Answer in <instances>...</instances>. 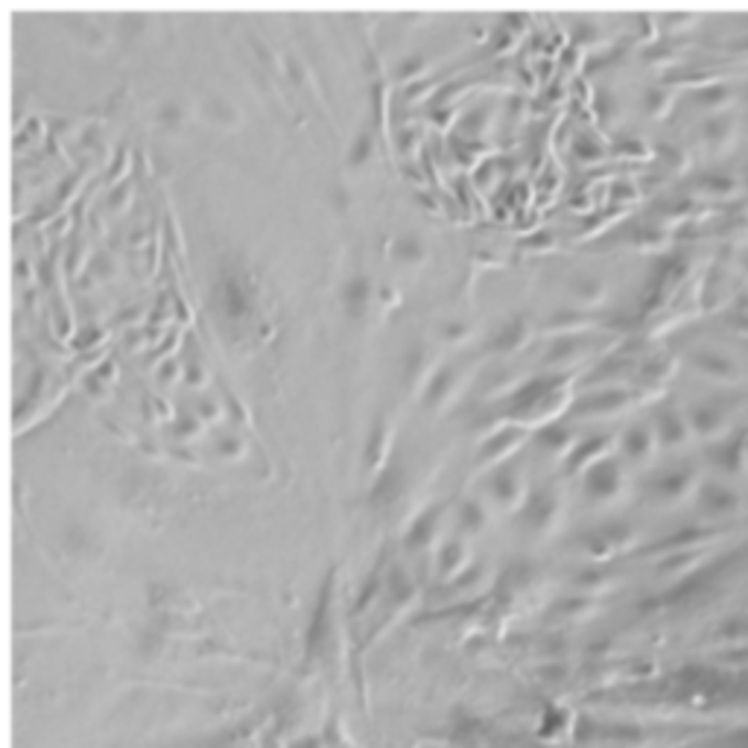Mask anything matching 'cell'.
Segmentation results:
<instances>
[{
  "label": "cell",
  "mask_w": 748,
  "mask_h": 748,
  "mask_svg": "<svg viewBox=\"0 0 748 748\" xmlns=\"http://www.w3.org/2000/svg\"><path fill=\"white\" fill-rule=\"evenodd\" d=\"M216 304L228 322H240L252 313V286L246 278H240L234 269H225L216 284Z\"/></svg>",
  "instance_id": "6da1fadb"
},
{
  "label": "cell",
  "mask_w": 748,
  "mask_h": 748,
  "mask_svg": "<svg viewBox=\"0 0 748 748\" xmlns=\"http://www.w3.org/2000/svg\"><path fill=\"white\" fill-rule=\"evenodd\" d=\"M401 486H403V468L398 462H389L383 468V474L377 476V482L372 486V503L374 506L392 503L401 494Z\"/></svg>",
  "instance_id": "7a4b0ae2"
},
{
  "label": "cell",
  "mask_w": 748,
  "mask_h": 748,
  "mask_svg": "<svg viewBox=\"0 0 748 748\" xmlns=\"http://www.w3.org/2000/svg\"><path fill=\"white\" fill-rule=\"evenodd\" d=\"M366 298H369V281L366 278H351L348 284H345V289H342V304H345V310L351 313V316H359V313H363V307H366Z\"/></svg>",
  "instance_id": "3957f363"
},
{
  "label": "cell",
  "mask_w": 748,
  "mask_h": 748,
  "mask_svg": "<svg viewBox=\"0 0 748 748\" xmlns=\"http://www.w3.org/2000/svg\"><path fill=\"white\" fill-rule=\"evenodd\" d=\"M552 386V380H547V377H541V380H529L526 386H520V389L515 392V401H512V406L515 409H526V406H532L535 401H541L544 395H547V389Z\"/></svg>",
  "instance_id": "277c9868"
},
{
  "label": "cell",
  "mask_w": 748,
  "mask_h": 748,
  "mask_svg": "<svg viewBox=\"0 0 748 748\" xmlns=\"http://www.w3.org/2000/svg\"><path fill=\"white\" fill-rule=\"evenodd\" d=\"M520 333H523V328H520V322H509V325H503L500 328V333L494 336L491 340V348H497V351H509L518 340H520Z\"/></svg>",
  "instance_id": "5b68a950"
},
{
  "label": "cell",
  "mask_w": 748,
  "mask_h": 748,
  "mask_svg": "<svg viewBox=\"0 0 748 748\" xmlns=\"http://www.w3.org/2000/svg\"><path fill=\"white\" fill-rule=\"evenodd\" d=\"M395 255L401 257V260H418L421 257V243L418 240L413 237V234H403L398 243H395Z\"/></svg>",
  "instance_id": "8992f818"
},
{
  "label": "cell",
  "mask_w": 748,
  "mask_h": 748,
  "mask_svg": "<svg viewBox=\"0 0 748 748\" xmlns=\"http://www.w3.org/2000/svg\"><path fill=\"white\" fill-rule=\"evenodd\" d=\"M450 377H453L450 372H439L436 377L430 380V386H427V403H436V401H439V398H442V395L447 392V386H450Z\"/></svg>",
  "instance_id": "52a82bcc"
},
{
  "label": "cell",
  "mask_w": 748,
  "mask_h": 748,
  "mask_svg": "<svg viewBox=\"0 0 748 748\" xmlns=\"http://www.w3.org/2000/svg\"><path fill=\"white\" fill-rule=\"evenodd\" d=\"M549 494H535L532 500H529V506H526V515L532 518V520H544L547 518V512H549Z\"/></svg>",
  "instance_id": "ba28073f"
},
{
  "label": "cell",
  "mask_w": 748,
  "mask_h": 748,
  "mask_svg": "<svg viewBox=\"0 0 748 748\" xmlns=\"http://www.w3.org/2000/svg\"><path fill=\"white\" fill-rule=\"evenodd\" d=\"M432 523H436V512H427L421 520H415L413 532H409V541H413V544H418V541H427V535H430Z\"/></svg>",
  "instance_id": "9c48e42d"
},
{
  "label": "cell",
  "mask_w": 748,
  "mask_h": 748,
  "mask_svg": "<svg viewBox=\"0 0 748 748\" xmlns=\"http://www.w3.org/2000/svg\"><path fill=\"white\" fill-rule=\"evenodd\" d=\"M369 152H372V140H369V135H359V138L354 140L351 152H348V161L357 167V164H363V161L369 158Z\"/></svg>",
  "instance_id": "30bf717a"
},
{
  "label": "cell",
  "mask_w": 748,
  "mask_h": 748,
  "mask_svg": "<svg viewBox=\"0 0 748 748\" xmlns=\"http://www.w3.org/2000/svg\"><path fill=\"white\" fill-rule=\"evenodd\" d=\"M564 439H567V432H564V430H559V427H556V430H544L541 436H538V442H541L544 447H559Z\"/></svg>",
  "instance_id": "8fae6325"
},
{
  "label": "cell",
  "mask_w": 748,
  "mask_h": 748,
  "mask_svg": "<svg viewBox=\"0 0 748 748\" xmlns=\"http://www.w3.org/2000/svg\"><path fill=\"white\" fill-rule=\"evenodd\" d=\"M494 491H497V497H509L512 491H515V479L512 476H506V474H500V476H494Z\"/></svg>",
  "instance_id": "7c38bea8"
},
{
  "label": "cell",
  "mask_w": 748,
  "mask_h": 748,
  "mask_svg": "<svg viewBox=\"0 0 748 748\" xmlns=\"http://www.w3.org/2000/svg\"><path fill=\"white\" fill-rule=\"evenodd\" d=\"M479 520H482L479 506H476V503H465V506H462V523H465V526H479Z\"/></svg>",
  "instance_id": "4fadbf2b"
},
{
  "label": "cell",
  "mask_w": 748,
  "mask_h": 748,
  "mask_svg": "<svg viewBox=\"0 0 748 748\" xmlns=\"http://www.w3.org/2000/svg\"><path fill=\"white\" fill-rule=\"evenodd\" d=\"M512 439H515V432H503V436H497L494 442H489V447L482 450V456H491V453L503 450V447H506V442H512Z\"/></svg>",
  "instance_id": "5bb4252c"
},
{
  "label": "cell",
  "mask_w": 748,
  "mask_h": 748,
  "mask_svg": "<svg viewBox=\"0 0 748 748\" xmlns=\"http://www.w3.org/2000/svg\"><path fill=\"white\" fill-rule=\"evenodd\" d=\"M377 445H380V430L372 432V439H369V447H366V465H372V456L377 453Z\"/></svg>",
  "instance_id": "9a60e30c"
}]
</instances>
